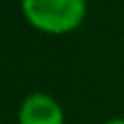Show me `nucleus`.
<instances>
[{
    "label": "nucleus",
    "mask_w": 124,
    "mask_h": 124,
    "mask_svg": "<svg viewBox=\"0 0 124 124\" xmlns=\"http://www.w3.org/2000/svg\"><path fill=\"white\" fill-rule=\"evenodd\" d=\"M103 124H124V118H112V120H108Z\"/></svg>",
    "instance_id": "3"
},
{
    "label": "nucleus",
    "mask_w": 124,
    "mask_h": 124,
    "mask_svg": "<svg viewBox=\"0 0 124 124\" xmlns=\"http://www.w3.org/2000/svg\"><path fill=\"white\" fill-rule=\"evenodd\" d=\"M17 124H64V112L52 95L33 91L19 106Z\"/></svg>",
    "instance_id": "2"
},
{
    "label": "nucleus",
    "mask_w": 124,
    "mask_h": 124,
    "mask_svg": "<svg viewBox=\"0 0 124 124\" xmlns=\"http://www.w3.org/2000/svg\"><path fill=\"white\" fill-rule=\"evenodd\" d=\"M25 21L46 35H66L87 15V0H21Z\"/></svg>",
    "instance_id": "1"
}]
</instances>
